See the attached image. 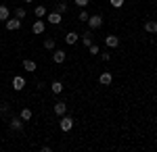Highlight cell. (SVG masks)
<instances>
[{
    "mask_svg": "<svg viewBox=\"0 0 157 152\" xmlns=\"http://www.w3.org/2000/svg\"><path fill=\"white\" fill-rule=\"evenodd\" d=\"M86 23L90 25V29H98V27L103 25V17H101V15H92V17H88Z\"/></svg>",
    "mask_w": 157,
    "mask_h": 152,
    "instance_id": "1",
    "label": "cell"
},
{
    "mask_svg": "<svg viewBox=\"0 0 157 152\" xmlns=\"http://www.w3.org/2000/svg\"><path fill=\"white\" fill-rule=\"evenodd\" d=\"M61 129H63V131H71L73 129V119L71 117H67V115H63V119H61Z\"/></svg>",
    "mask_w": 157,
    "mask_h": 152,
    "instance_id": "2",
    "label": "cell"
},
{
    "mask_svg": "<svg viewBox=\"0 0 157 152\" xmlns=\"http://www.w3.org/2000/svg\"><path fill=\"white\" fill-rule=\"evenodd\" d=\"M13 88L17 90V92H21L25 88V77H21V75H15L13 77Z\"/></svg>",
    "mask_w": 157,
    "mask_h": 152,
    "instance_id": "3",
    "label": "cell"
},
{
    "mask_svg": "<svg viewBox=\"0 0 157 152\" xmlns=\"http://www.w3.org/2000/svg\"><path fill=\"white\" fill-rule=\"evenodd\" d=\"M21 27V19H6V29H11V31H15V29H19Z\"/></svg>",
    "mask_w": 157,
    "mask_h": 152,
    "instance_id": "4",
    "label": "cell"
},
{
    "mask_svg": "<svg viewBox=\"0 0 157 152\" xmlns=\"http://www.w3.org/2000/svg\"><path fill=\"white\" fill-rule=\"evenodd\" d=\"M46 19H48V23H52V25H59V23H61V13L52 11V13H48V15H46Z\"/></svg>",
    "mask_w": 157,
    "mask_h": 152,
    "instance_id": "5",
    "label": "cell"
},
{
    "mask_svg": "<svg viewBox=\"0 0 157 152\" xmlns=\"http://www.w3.org/2000/svg\"><path fill=\"white\" fill-rule=\"evenodd\" d=\"M23 69L29 71V73H34V71L38 69V63H36V60H32V59H25L23 60Z\"/></svg>",
    "mask_w": 157,
    "mask_h": 152,
    "instance_id": "6",
    "label": "cell"
},
{
    "mask_svg": "<svg viewBox=\"0 0 157 152\" xmlns=\"http://www.w3.org/2000/svg\"><path fill=\"white\" fill-rule=\"evenodd\" d=\"M98 81H101V85H109V83L113 81V75H111L109 71H105V73H101V77H98Z\"/></svg>",
    "mask_w": 157,
    "mask_h": 152,
    "instance_id": "7",
    "label": "cell"
},
{
    "mask_svg": "<svg viewBox=\"0 0 157 152\" xmlns=\"http://www.w3.org/2000/svg\"><path fill=\"white\" fill-rule=\"evenodd\" d=\"M44 29H46V25H44V21H40V19H38L36 23H34V27H32V31H34L36 35L44 34Z\"/></svg>",
    "mask_w": 157,
    "mask_h": 152,
    "instance_id": "8",
    "label": "cell"
},
{
    "mask_svg": "<svg viewBox=\"0 0 157 152\" xmlns=\"http://www.w3.org/2000/svg\"><path fill=\"white\" fill-rule=\"evenodd\" d=\"M105 44H107L109 48H117L120 46V40H117V35H107V38H105Z\"/></svg>",
    "mask_w": 157,
    "mask_h": 152,
    "instance_id": "9",
    "label": "cell"
},
{
    "mask_svg": "<svg viewBox=\"0 0 157 152\" xmlns=\"http://www.w3.org/2000/svg\"><path fill=\"white\" fill-rule=\"evenodd\" d=\"M55 113H57L59 117L67 115V104H65V102H57V104H55Z\"/></svg>",
    "mask_w": 157,
    "mask_h": 152,
    "instance_id": "10",
    "label": "cell"
},
{
    "mask_svg": "<svg viewBox=\"0 0 157 152\" xmlns=\"http://www.w3.org/2000/svg\"><path fill=\"white\" fill-rule=\"evenodd\" d=\"M21 127H23V119H21V117H19V119H17V117H15V119H11V129L19 131Z\"/></svg>",
    "mask_w": 157,
    "mask_h": 152,
    "instance_id": "11",
    "label": "cell"
},
{
    "mask_svg": "<svg viewBox=\"0 0 157 152\" xmlns=\"http://www.w3.org/2000/svg\"><path fill=\"white\" fill-rule=\"evenodd\" d=\"M145 31H149V34H157V21H147L145 23Z\"/></svg>",
    "mask_w": 157,
    "mask_h": 152,
    "instance_id": "12",
    "label": "cell"
},
{
    "mask_svg": "<svg viewBox=\"0 0 157 152\" xmlns=\"http://www.w3.org/2000/svg\"><path fill=\"white\" fill-rule=\"evenodd\" d=\"M65 42H67L69 46H73V44L78 42V34H75V31H69V34L65 35Z\"/></svg>",
    "mask_w": 157,
    "mask_h": 152,
    "instance_id": "13",
    "label": "cell"
},
{
    "mask_svg": "<svg viewBox=\"0 0 157 152\" xmlns=\"http://www.w3.org/2000/svg\"><path fill=\"white\" fill-rule=\"evenodd\" d=\"M52 60H55L57 65H61V63L65 60V52H63V50H57V52L52 54Z\"/></svg>",
    "mask_w": 157,
    "mask_h": 152,
    "instance_id": "14",
    "label": "cell"
},
{
    "mask_svg": "<svg viewBox=\"0 0 157 152\" xmlns=\"http://www.w3.org/2000/svg\"><path fill=\"white\" fill-rule=\"evenodd\" d=\"M82 42H84L86 46H90V44H92V31H84V35H82Z\"/></svg>",
    "mask_w": 157,
    "mask_h": 152,
    "instance_id": "15",
    "label": "cell"
},
{
    "mask_svg": "<svg viewBox=\"0 0 157 152\" xmlns=\"http://www.w3.org/2000/svg\"><path fill=\"white\" fill-rule=\"evenodd\" d=\"M50 90H52V94H61V92H63V83H61V81H55L52 85H50Z\"/></svg>",
    "mask_w": 157,
    "mask_h": 152,
    "instance_id": "16",
    "label": "cell"
},
{
    "mask_svg": "<svg viewBox=\"0 0 157 152\" xmlns=\"http://www.w3.org/2000/svg\"><path fill=\"white\" fill-rule=\"evenodd\" d=\"M6 19H9V9L0 4V21H6Z\"/></svg>",
    "mask_w": 157,
    "mask_h": 152,
    "instance_id": "17",
    "label": "cell"
},
{
    "mask_svg": "<svg viewBox=\"0 0 157 152\" xmlns=\"http://www.w3.org/2000/svg\"><path fill=\"white\" fill-rule=\"evenodd\" d=\"M19 117L23 119V121H29V119H32V110H29V108H23V110H21V115H19Z\"/></svg>",
    "mask_w": 157,
    "mask_h": 152,
    "instance_id": "18",
    "label": "cell"
},
{
    "mask_svg": "<svg viewBox=\"0 0 157 152\" xmlns=\"http://www.w3.org/2000/svg\"><path fill=\"white\" fill-rule=\"evenodd\" d=\"M55 44H57V42H55L52 38H48V40H44V48H46V50H52V48H55Z\"/></svg>",
    "mask_w": 157,
    "mask_h": 152,
    "instance_id": "19",
    "label": "cell"
},
{
    "mask_svg": "<svg viewBox=\"0 0 157 152\" xmlns=\"http://www.w3.org/2000/svg\"><path fill=\"white\" fill-rule=\"evenodd\" d=\"M88 17H90V15L86 13V9H84V11H80V15H78V19H80L82 23H86V21H88Z\"/></svg>",
    "mask_w": 157,
    "mask_h": 152,
    "instance_id": "20",
    "label": "cell"
},
{
    "mask_svg": "<svg viewBox=\"0 0 157 152\" xmlns=\"http://www.w3.org/2000/svg\"><path fill=\"white\" fill-rule=\"evenodd\" d=\"M57 13H61V15L67 13V4H65V2H59V4H57Z\"/></svg>",
    "mask_w": 157,
    "mask_h": 152,
    "instance_id": "21",
    "label": "cell"
},
{
    "mask_svg": "<svg viewBox=\"0 0 157 152\" xmlns=\"http://www.w3.org/2000/svg\"><path fill=\"white\" fill-rule=\"evenodd\" d=\"M46 15V6H36V17H44Z\"/></svg>",
    "mask_w": 157,
    "mask_h": 152,
    "instance_id": "22",
    "label": "cell"
},
{
    "mask_svg": "<svg viewBox=\"0 0 157 152\" xmlns=\"http://www.w3.org/2000/svg\"><path fill=\"white\" fill-rule=\"evenodd\" d=\"M109 2H111L113 9H121V4H124V0H109Z\"/></svg>",
    "mask_w": 157,
    "mask_h": 152,
    "instance_id": "23",
    "label": "cell"
},
{
    "mask_svg": "<svg viewBox=\"0 0 157 152\" xmlns=\"http://www.w3.org/2000/svg\"><path fill=\"white\" fill-rule=\"evenodd\" d=\"M88 52H90V54H98V46L97 44H90V46H88Z\"/></svg>",
    "mask_w": 157,
    "mask_h": 152,
    "instance_id": "24",
    "label": "cell"
},
{
    "mask_svg": "<svg viewBox=\"0 0 157 152\" xmlns=\"http://www.w3.org/2000/svg\"><path fill=\"white\" fill-rule=\"evenodd\" d=\"M88 2H90V0H75V4H78L80 9H84V6H88Z\"/></svg>",
    "mask_w": 157,
    "mask_h": 152,
    "instance_id": "25",
    "label": "cell"
},
{
    "mask_svg": "<svg viewBox=\"0 0 157 152\" xmlns=\"http://www.w3.org/2000/svg\"><path fill=\"white\" fill-rule=\"evenodd\" d=\"M25 15H27V13H25V9H17V19H23Z\"/></svg>",
    "mask_w": 157,
    "mask_h": 152,
    "instance_id": "26",
    "label": "cell"
},
{
    "mask_svg": "<svg viewBox=\"0 0 157 152\" xmlns=\"http://www.w3.org/2000/svg\"><path fill=\"white\" fill-rule=\"evenodd\" d=\"M6 110H9V104H6V102H2V104H0V113H6Z\"/></svg>",
    "mask_w": 157,
    "mask_h": 152,
    "instance_id": "27",
    "label": "cell"
},
{
    "mask_svg": "<svg viewBox=\"0 0 157 152\" xmlns=\"http://www.w3.org/2000/svg\"><path fill=\"white\" fill-rule=\"evenodd\" d=\"M101 59H103V60H111V54H109V52H103Z\"/></svg>",
    "mask_w": 157,
    "mask_h": 152,
    "instance_id": "28",
    "label": "cell"
},
{
    "mask_svg": "<svg viewBox=\"0 0 157 152\" xmlns=\"http://www.w3.org/2000/svg\"><path fill=\"white\" fill-rule=\"evenodd\" d=\"M25 2H34V0H25Z\"/></svg>",
    "mask_w": 157,
    "mask_h": 152,
    "instance_id": "29",
    "label": "cell"
}]
</instances>
